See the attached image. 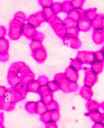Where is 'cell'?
Segmentation results:
<instances>
[{
	"label": "cell",
	"instance_id": "cell-21",
	"mask_svg": "<svg viewBox=\"0 0 104 128\" xmlns=\"http://www.w3.org/2000/svg\"><path fill=\"white\" fill-rule=\"evenodd\" d=\"M82 64L83 63L78 59L76 57L75 59L71 60L70 66L75 69L76 71L78 72L82 69Z\"/></svg>",
	"mask_w": 104,
	"mask_h": 128
},
{
	"label": "cell",
	"instance_id": "cell-9",
	"mask_svg": "<svg viewBox=\"0 0 104 128\" xmlns=\"http://www.w3.org/2000/svg\"><path fill=\"white\" fill-rule=\"evenodd\" d=\"M67 79L71 82H76L79 77V74L78 72L75 69L69 66L65 70L63 73Z\"/></svg>",
	"mask_w": 104,
	"mask_h": 128
},
{
	"label": "cell",
	"instance_id": "cell-42",
	"mask_svg": "<svg viewBox=\"0 0 104 128\" xmlns=\"http://www.w3.org/2000/svg\"><path fill=\"white\" fill-rule=\"evenodd\" d=\"M102 51H103V52L104 53V46H102V48H101V49Z\"/></svg>",
	"mask_w": 104,
	"mask_h": 128
},
{
	"label": "cell",
	"instance_id": "cell-15",
	"mask_svg": "<svg viewBox=\"0 0 104 128\" xmlns=\"http://www.w3.org/2000/svg\"><path fill=\"white\" fill-rule=\"evenodd\" d=\"M41 11L45 22H48L52 18L56 16L53 14L50 7L43 8Z\"/></svg>",
	"mask_w": 104,
	"mask_h": 128
},
{
	"label": "cell",
	"instance_id": "cell-39",
	"mask_svg": "<svg viewBox=\"0 0 104 128\" xmlns=\"http://www.w3.org/2000/svg\"><path fill=\"white\" fill-rule=\"evenodd\" d=\"M101 18H102V27L104 29V14H101Z\"/></svg>",
	"mask_w": 104,
	"mask_h": 128
},
{
	"label": "cell",
	"instance_id": "cell-27",
	"mask_svg": "<svg viewBox=\"0 0 104 128\" xmlns=\"http://www.w3.org/2000/svg\"><path fill=\"white\" fill-rule=\"evenodd\" d=\"M86 0H70L73 8H82Z\"/></svg>",
	"mask_w": 104,
	"mask_h": 128
},
{
	"label": "cell",
	"instance_id": "cell-29",
	"mask_svg": "<svg viewBox=\"0 0 104 128\" xmlns=\"http://www.w3.org/2000/svg\"><path fill=\"white\" fill-rule=\"evenodd\" d=\"M95 61L104 63V53L101 50L95 52Z\"/></svg>",
	"mask_w": 104,
	"mask_h": 128
},
{
	"label": "cell",
	"instance_id": "cell-30",
	"mask_svg": "<svg viewBox=\"0 0 104 128\" xmlns=\"http://www.w3.org/2000/svg\"><path fill=\"white\" fill-rule=\"evenodd\" d=\"M25 105V108L29 112L31 113V114L36 113V103H35V102H28Z\"/></svg>",
	"mask_w": 104,
	"mask_h": 128
},
{
	"label": "cell",
	"instance_id": "cell-6",
	"mask_svg": "<svg viewBox=\"0 0 104 128\" xmlns=\"http://www.w3.org/2000/svg\"><path fill=\"white\" fill-rule=\"evenodd\" d=\"M76 27L79 32H86L92 29L91 22L84 17H82L76 22Z\"/></svg>",
	"mask_w": 104,
	"mask_h": 128
},
{
	"label": "cell",
	"instance_id": "cell-41",
	"mask_svg": "<svg viewBox=\"0 0 104 128\" xmlns=\"http://www.w3.org/2000/svg\"><path fill=\"white\" fill-rule=\"evenodd\" d=\"M102 122L104 124V113H103V120H102Z\"/></svg>",
	"mask_w": 104,
	"mask_h": 128
},
{
	"label": "cell",
	"instance_id": "cell-36",
	"mask_svg": "<svg viewBox=\"0 0 104 128\" xmlns=\"http://www.w3.org/2000/svg\"><path fill=\"white\" fill-rule=\"evenodd\" d=\"M85 51H79L76 56V58L78 59L83 64H85Z\"/></svg>",
	"mask_w": 104,
	"mask_h": 128
},
{
	"label": "cell",
	"instance_id": "cell-4",
	"mask_svg": "<svg viewBox=\"0 0 104 128\" xmlns=\"http://www.w3.org/2000/svg\"><path fill=\"white\" fill-rule=\"evenodd\" d=\"M32 56L38 63H42L47 58L46 50L44 46L36 48L32 50Z\"/></svg>",
	"mask_w": 104,
	"mask_h": 128
},
{
	"label": "cell",
	"instance_id": "cell-33",
	"mask_svg": "<svg viewBox=\"0 0 104 128\" xmlns=\"http://www.w3.org/2000/svg\"><path fill=\"white\" fill-rule=\"evenodd\" d=\"M42 46H43L42 44V42L39 41V40H32V41L30 43V46L31 50H33L37 48L41 47Z\"/></svg>",
	"mask_w": 104,
	"mask_h": 128
},
{
	"label": "cell",
	"instance_id": "cell-12",
	"mask_svg": "<svg viewBox=\"0 0 104 128\" xmlns=\"http://www.w3.org/2000/svg\"><path fill=\"white\" fill-rule=\"evenodd\" d=\"M80 94H81L83 98L88 100H91V98L93 96V92L91 87L85 85V86H83L82 88Z\"/></svg>",
	"mask_w": 104,
	"mask_h": 128
},
{
	"label": "cell",
	"instance_id": "cell-24",
	"mask_svg": "<svg viewBox=\"0 0 104 128\" xmlns=\"http://www.w3.org/2000/svg\"><path fill=\"white\" fill-rule=\"evenodd\" d=\"M51 9L53 12V14L57 16L59 13L62 12V8H61V4L59 2H55L53 3L52 4L50 7Z\"/></svg>",
	"mask_w": 104,
	"mask_h": 128
},
{
	"label": "cell",
	"instance_id": "cell-7",
	"mask_svg": "<svg viewBox=\"0 0 104 128\" xmlns=\"http://www.w3.org/2000/svg\"><path fill=\"white\" fill-rule=\"evenodd\" d=\"M36 29V28L32 26L31 24L28 23H25L23 24L22 26V34L28 38V40H32L37 31Z\"/></svg>",
	"mask_w": 104,
	"mask_h": 128
},
{
	"label": "cell",
	"instance_id": "cell-32",
	"mask_svg": "<svg viewBox=\"0 0 104 128\" xmlns=\"http://www.w3.org/2000/svg\"><path fill=\"white\" fill-rule=\"evenodd\" d=\"M38 3L43 8H44L50 7L53 2V0H38Z\"/></svg>",
	"mask_w": 104,
	"mask_h": 128
},
{
	"label": "cell",
	"instance_id": "cell-8",
	"mask_svg": "<svg viewBox=\"0 0 104 128\" xmlns=\"http://www.w3.org/2000/svg\"><path fill=\"white\" fill-rule=\"evenodd\" d=\"M92 39L96 44H102L104 43V29H94Z\"/></svg>",
	"mask_w": 104,
	"mask_h": 128
},
{
	"label": "cell",
	"instance_id": "cell-14",
	"mask_svg": "<svg viewBox=\"0 0 104 128\" xmlns=\"http://www.w3.org/2000/svg\"><path fill=\"white\" fill-rule=\"evenodd\" d=\"M100 107V104L95 100H89L86 104V108L89 112L98 111Z\"/></svg>",
	"mask_w": 104,
	"mask_h": 128
},
{
	"label": "cell",
	"instance_id": "cell-34",
	"mask_svg": "<svg viewBox=\"0 0 104 128\" xmlns=\"http://www.w3.org/2000/svg\"><path fill=\"white\" fill-rule=\"evenodd\" d=\"M35 14V16H36V18H37V21L40 24L42 23H43L44 22H45V21L44 19L43 16L42 15V13L41 11L36 12V14Z\"/></svg>",
	"mask_w": 104,
	"mask_h": 128
},
{
	"label": "cell",
	"instance_id": "cell-20",
	"mask_svg": "<svg viewBox=\"0 0 104 128\" xmlns=\"http://www.w3.org/2000/svg\"><path fill=\"white\" fill-rule=\"evenodd\" d=\"M84 59L85 64H92L95 61V52H93V51H89V52L85 51Z\"/></svg>",
	"mask_w": 104,
	"mask_h": 128
},
{
	"label": "cell",
	"instance_id": "cell-1",
	"mask_svg": "<svg viewBox=\"0 0 104 128\" xmlns=\"http://www.w3.org/2000/svg\"><path fill=\"white\" fill-rule=\"evenodd\" d=\"M22 26L23 24L14 18L10 21L8 35L11 40H17L19 39L22 35Z\"/></svg>",
	"mask_w": 104,
	"mask_h": 128
},
{
	"label": "cell",
	"instance_id": "cell-5",
	"mask_svg": "<svg viewBox=\"0 0 104 128\" xmlns=\"http://www.w3.org/2000/svg\"><path fill=\"white\" fill-rule=\"evenodd\" d=\"M98 75L93 72L92 70L90 68H87L86 70L84 81L85 86L92 87L98 81Z\"/></svg>",
	"mask_w": 104,
	"mask_h": 128
},
{
	"label": "cell",
	"instance_id": "cell-28",
	"mask_svg": "<svg viewBox=\"0 0 104 128\" xmlns=\"http://www.w3.org/2000/svg\"><path fill=\"white\" fill-rule=\"evenodd\" d=\"M62 22L64 26L66 28L72 27H75L76 24V22L75 21L69 17H67L63 20H62Z\"/></svg>",
	"mask_w": 104,
	"mask_h": 128
},
{
	"label": "cell",
	"instance_id": "cell-13",
	"mask_svg": "<svg viewBox=\"0 0 104 128\" xmlns=\"http://www.w3.org/2000/svg\"><path fill=\"white\" fill-rule=\"evenodd\" d=\"M90 65L92 66L90 69L97 75L102 73L103 71L104 65V63L103 62L95 61L92 64H91Z\"/></svg>",
	"mask_w": 104,
	"mask_h": 128
},
{
	"label": "cell",
	"instance_id": "cell-25",
	"mask_svg": "<svg viewBox=\"0 0 104 128\" xmlns=\"http://www.w3.org/2000/svg\"><path fill=\"white\" fill-rule=\"evenodd\" d=\"M14 18L19 21L23 24H25V21L27 20V16H26L25 14L22 11L17 12L14 15Z\"/></svg>",
	"mask_w": 104,
	"mask_h": 128
},
{
	"label": "cell",
	"instance_id": "cell-22",
	"mask_svg": "<svg viewBox=\"0 0 104 128\" xmlns=\"http://www.w3.org/2000/svg\"><path fill=\"white\" fill-rule=\"evenodd\" d=\"M27 21L28 24H31V26H33L35 28L39 27L41 25L37 21L35 14L30 15L28 18H27Z\"/></svg>",
	"mask_w": 104,
	"mask_h": 128
},
{
	"label": "cell",
	"instance_id": "cell-11",
	"mask_svg": "<svg viewBox=\"0 0 104 128\" xmlns=\"http://www.w3.org/2000/svg\"><path fill=\"white\" fill-rule=\"evenodd\" d=\"M98 14L97 8H89L84 10L83 17L90 22L93 20Z\"/></svg>",
	"mask_w": 104,
	"mask_h": 128
},
{
	"label": "cell",
	"instance_id": "cell-23",
	"mask_svg": "<svg viewBox=\"0 0 104 128\" xmlns=\"http://www.w3.org/2000/svg\"><path fill=\"white\" fill-rule=\"evenodd\" d=\"M46 108H45V104L42 100H39L38 102H36V113L42 114L46 112Z\"/></svg>",
	"mask_w": 104,
	"mask_h": 128
},
{
	"label": "cell",
	"instance_id": "cell-37",
	"mask_svg": "<svg viewBox=\"0 0 104 128\" xmlns=\"http://www.w3.org/2000/svg\"><path fill=\"white\" fill-rule=\"evenodd\" d=\"M6 33L7 31L5 27L2 26H0V38H4Z\"/></svg>",
	"mask_w": 104,
	"mask_h": 128
},
{
	"label": "cell",
	"instance_id": "cell-31",
	"mask_svg": "<svg viewBox=\"0 0 104 128\" xmlns=\"http://www.w3.org/2000/svg\"><path fill=\"white\" fill-rule=\"evenodd\" d=\"M79 31L75 27H72L66 28V34L74 35L75 36H78Z\"/></svg>",
	"mask_w": 104,
	"mask_h": 128
},
{
	"label": "cell",
	"instance_id": "cell-18",
	"mask_svg": "<svg viewBox=\"0 0 104 128\" xmlns=\"http://www.w3.org/2000/svg\"><path fill=\"white\" fill-rule=\"evenodd\" d=\"M89 116L92 120H93L95 123L102 122L103 113L100 112L99 110L92 112H89Z\"/></svg>",
	"mask_w": 104,
	"mask_h": 128
},
{
	"label": "cell",
	"instance_id": "cell-16",
	"mask_svg": "<svg viewBox=\"0 0 104 128\" xmlns=\"http://www.w3.org/2000/svg\"><path fill=\"white\" fill-rule=\"evenodd\" d=\"M91 24H92V27L94 28V29H103L102 27L101 14H98L96 18L93 20L91 21Z\"/></svg>",
	"mask_w": 104,
	"mask_h": 128
},
{
	"label": "cell",
	"instance_id": "cell-35",
	"mask_svg": "<svg viewBox=\"0 0 104 128\" xmlns=\"http://www.w3.org/2000/svg\"><path fill=\"white\" fill-rule=\"evenodd\" d=\"M59 114L58 112H57L56 110H54L52 111V113H51L50 114V118L51 120L53 122H56L59 119Z\"/></svg>",
	"mask_w": 104,
	"mask_h": 128
},
{
	"label": "cell",
	"instance_id": "cell-38",
	"mask_svg": "<svg viewBox=\"0 0 104 128\" xmlns=\"http://www.w3.org/2000/svg\"><path fill=\"white\" fill-rule=\"evenodd\" d=\"M92 128H104V124L102 122H96L93 125Z\"/></svg>",
	"mask_w": 104,
	"mask_h": 128
},
{
	"label": "cell",
	"instance_id": "cell-10",
	"mask_svg": "<svg viewBox=\"0 0 104 128\" xmlns=\"http://www.w3.org/2000/svg\"><path fill=\"white\" fill-rule=\"evenodd\" d=\"M84 9L82 8H72L68 13H67V17L72 18L76 22L83 16Z\"/></svg>",
	"mask_w": 104,
	"mask_h": 128
},
{
	"label": "cell",
	"instance_id": "cell-26",
	"mask_svg": "<svg viewBox=\"0 0 104 128\" xmlns=\"http://www.w3.org/2000/svg\"><path fill=\"white\" fill-rule=\"evenodd\" d=\"M61 4V8H62V12L64 13H68L72 8L73 7L71 5V3L70 1L66 0L64 1Z\"/></svg>",
	"mask_w": 104,
	"mask_h": 128
},
{
	"label": "cell",
	"instance_id": "cell-40",
	"mask_svg": "<svg viewBox=\"0 0 104 128\" xmlns=\"http://www.w3.org/2000/svg\"><path fill=\"white\" fill-rule=\"evenodd\" d=\"M100 107L104 110V101L100 104Z\"/></svg>",
	"mask_w": 104,
	"mask_h": 128
},
{
	"label": "cell",
	"instance_id": "cell-2",
	"mask_svg": "<svg viewBox=\"0 0 104 128\" xmlns=\"http://www.w3.org/2000/svg\"><path fill=\"white\" fill-rule=\"evenodd\" d=\"M48 22L57 36L62 40L66 35V28L64 26L62 20L58 16H55Z\"/></svg>",
	"mask_w": 104,
	"mask_h": 128
},
{
	"label": "cell",
	"instance_id": "cell-3",
	"mask_svg": "<svg viewBox=\"0 0 104 128\" xmlns=\"http://www.w3.org/2000/svg\"><path fill=\"white\" fill-rule=\"evenodd\" d=\"M63 44L69 48L74 49H77L81 47L82 45L78 36L66 34L62 39Z\"/></svg>",
	"mask_w": 104,
	"mask_h": 128
},
{
	"label": "cell",
	"instance_id": "cell-19",
	"mask_svg": "<svg viewBox=\"0 0 104 128\" xmlns=\"http://www.w3.org/2000/svg\"><path fill=\"white\" fill-rule=\"evenodd\" d=\"M9 48V41L5 38H0V53H8Z\"/></svg>",
	"mask_w": 104,
	"mask_h": 128
},
{
	"label": "cell",
	"instance_id": "cell-17",
	"mask_svg": "<svg viewBox=\"0 0 104 128\" xmlns=\"http://www.w3.org/2000/svg\"><path fill=\"white\" fill-rule=\"evenodd\" d=\"M19 79V76L17 75V73L12 72H9L8 80L11 85H13V86H16L19 82H20Z\"/></svg>",
	"mask_w": 104,
	"mask_h": 128
}]
</instances>
